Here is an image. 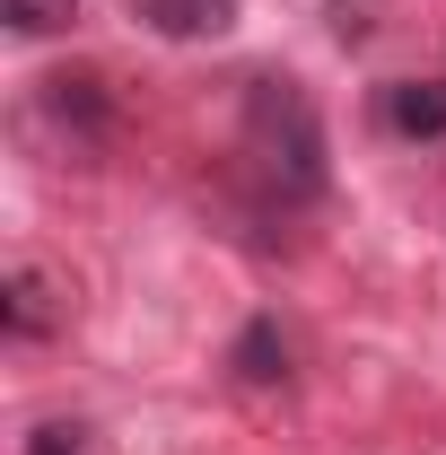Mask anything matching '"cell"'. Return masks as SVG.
I'll return each instance as SVG.
<instances>
[{"label": "cell", "mask_w": 446, "mask_h": 455, "mask_svg": "<svg viewBox=\"0 0 446 455\" xmlns=\"http://www.w3.org/2000/svg\"><path fill=\"white\" fill-rule=\"evenodd\" d=\"M245 158H254V175L280 202H315L324 193V114H315V97L298 79L263 70L245 88Z\"/></svg>", "instance_id": "1"}, {"label": "cell", "mask_w": 446, "mask_h": 455, "mask_svg": "<svg viewBox=\"0 0 446 455\" xmlns=\"http://www.w3.org/2000/svg\"><path fill=\"white\" fill-rule=\"evenodd\" d=\"M36 106L70 132V149H106L114 140V88L97 70H53V79L36 88Z\"/></svg>", "instance_id": "2"}, {"label": "cell", "mask_w": 446, "mask_h": 455, "mask_svg": "<svg viewBox=\"0 0 446 455\" xmlns=\"http://www.w3.org/2000/svg\"><path fill=\"white\" fill-rule=\"evenodd\" d=\"M61 315H70V298H61L53 272L9 263V289H0V333H9V341H44V333H61Z\"/></svg>", "instance_id": "3"}, {"label": "cell", "mask_w": 446, "mask_h": 455, "mask_svg": "<svg viewBox=\"0 0 446 455\" xmlns=\"http://www.w3.org/2000/svg\"><path fill=\"white\" fill-rule=\"evenodd\" d=\"M131 18L149 36H167V44H211L245 18V0H131Z\"/></svg>", "instance_id": "4"}, {"label": "cell", "mask_w": 446, "mask_h": 455, "mask_svg": "<svg viewBox=\"0 0 446 455\" xmlns=\"http://www.w3.org/2000/svg\"><path fill=\"white\" fill-rule=\"evenodd\" d=\"M377 114L394 140H446V79H386Z\"/></svg>", "instance_id": "5"}, {"label": "cell", "mask_w": 446, "mask_h": 455, "mask_svg": "<svg viewBox=\"0 0 446 455\" xmlns=\"http://www.w3.org/2000/svg\"><path fill=\"white\" fill-rule=\"evenodd\" d=\"M227 368L245 386H289V333H280V315H254L236 333V350H227Z\"/></svg>", "instance_id": "6"}, {"label": "cell", "mask_w": 446, "mask_h": 455, "mask_svg": "<svg viewBox=\"0 0 446 455\" xmlns=\"http://www.w3.org/2000/svg\"><path fill=\"white\" fill-rule=\"evenodd\" d=\"M0 18H9V36H53L79 18V0H0Z\"/></svg>", "instance_id": "7"}, {"label": "cell", "mask_w": 446, "mask_h": 455, "mask_svg": "<svg viewBox=\"0 0 446 455\" xmlns=\"http://www.w3.org/2000/svg\"><path fill=\"white\" fill-rule=\"evenodd\" d=\"M79 438H88L79 420H44V429L27 438V455H79Z\"/></svg>", "instance_id": "8"}]
</instances>
